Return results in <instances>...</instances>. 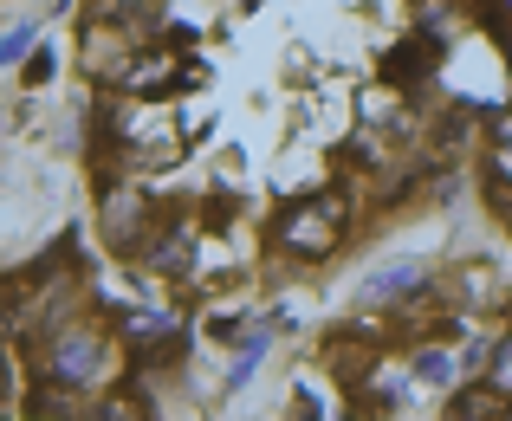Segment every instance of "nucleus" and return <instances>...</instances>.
Masks as SVG:
<instances>
[{
    "label": "nucleus",
    "mask_w": 512,
    "mask_h": 421,
    "mask_svg": "<svg viewBox=\"0 0 512 421\" xmlns=\"http://www.w3.org/2000/svg\"><path fill=\"white\" fill-rule=\"evenodd\" d=\"M435 65H441V39H435V33H409L402 46H389L383 85H389V91H428Z\"/></svg>",
    "instance_id": "obj_3"
},
{
    "label": "nucleus",
    "mask_w": 512,
    "mask_h": 421,
    "mask_svg": "<svg viewBox=\"0 0 512 421\" xmlns=\"http://www.w3.org/2000/svg\"><path fill=\"white\" fill-rule=\"evenodd\" d=\"M33 33H39V26H20V33H7V39H0V65H7V59H20V52L33 46Z\"/></svg>",
    "instance_id": "obj_6"
},
{
    "label": "nucleus",
    "mask_w": 512,
    "mask_h": 421,
    "mask_svg": "<svg viewBox=\"0 0 512 421\" xmlns=\"http://www.w3.org/2000/svg\"><path fill=\"white\" fill-rule=\"evenodd\" d=\"M39 383L46 389H98L104 383V331L98 324H52L39 350Z\"/></svg>",
    "instance_id": "obj_1"
},
{
    "label": "nucleus",
    "mask_w": 512,
    "mask_h": 421,
    "mask_svg": "<svg viewBox=\"0 0 512 421\" xmlns=\"http://www.w3.org/2000/svg\"><path fill=\"white\" fill-rule=\"evenodd\" d=\"M415 376L422 383H454V357L448 350H415Z\"/></svg>",
    "instance_id": "obj_5"
},
{
    "label": "nucleus",
    "mask_w": 512,
    "mask_h": 421,
    "mask_svg": "<svg viewBox=\"0 0 512 421\" xmlns=\"http://www.w3.org/2000/svg\"><path fill=\"white\" fill-rule=\"evenodd\" d=\"M273 240H292L305 260H325L331 247L344 240V195H312V201H292L286 214L273 221Z\"/></svg>",
    "instance_id": "obj_2"
},
{
    "label": "nucleus",
    "mask_w": 512,
    "mask_h": 421,
    "mask_svg": "<svg viewBox=\"0 0 512 421\" xmlns=\"http://www.w3.org/2000/svg\"><path fill=\"white\" fill-rule=\"evenodd\" d=\"M428 285H435V273H428L422 260H396L383 266V273H370L357 285V305H389V298H422Z\"/></svg>",
    "instance_id": "obj_4"
},
{
    "label": "nucleus",
    "mask_w": 512,
    "mask_h": 421,
    "mask_svg": "<svg viewBox=\"0 0 512 421\" xmlns=\"http://www.w3.org/2000/svg\"><path fill=\"white\" fill-rule=\"evenodd\" d=\"M344 421H357V415H344Z\"/></svg>",
    "instance_id": "obj_8"
},
{
    "label": "nucleus",
    "mask_w": 512,
    "mask_h": 421,
    "mask_svg": "<svg viewBox=\"0 0 512 421\" xmlns=\"http://www.w3.org/2000/svg\"><path fill=\"white\" fill-rule=\"evenodd\" d=\"M500 52H506V59H512V20L500 26Z\"/></svg>",
    "instance_id": "obj_7"
}]
</instances>
